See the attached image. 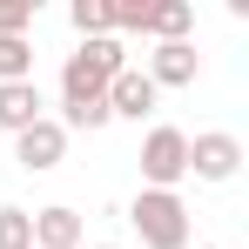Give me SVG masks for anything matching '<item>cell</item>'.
<instances>
[{"instance_id": "obj_14", "label": "cell", "mask_w": 249, "mask_h": 249, "mask_svg": "<svg viewBox=\"0 0 249 249\" xmlns=\"http://www.w3.org/2000/svg\"><path fill=\"white\" fill-rule=\"evenodd\" d=\"M34 27V0H0V34H27Z\"/></svg>"}, {"instance_id": "obj_10", "label": "cell", "mask_w": 249, "mask_h": 249, "mask_svg": "<svg viewBox=\"0 0 249 249\" xmlns=\"http://www.w3.org/2000/svg\"><path fill=\"white\" fill-rule=\"evenodd\" d=\"M189 27H196L189 0H148L142 7V34H155V41H189Z\"/></svg>"}, {"instance_id": "obj_11", "label": "cell", "mask_w": 249, "mask_h": 249, "mask_svg": "<svg viewBox=\"0 0 249 249\" xmlns=\"http://www.w3.org/2000/svg\"><path fill=\"white\" fill-rule=\"evenodd\" d=\"M7 81H34V41L27 34H0V88Z\"/></svg>"}, {"instance_id": "obj_6", "label": "cell", "mask_w": 249, "mask_h": 249, "mask_svg": "<svg viewBox=\"0 0 249 249\" xmlns=\"http://www.w3.org/2000/svg\"><path fill=\"white\" fill-rule=\"evenodd\" d=\"M155 88H196V74H202V54H196V41H155V54H148V68H142Z\"/></svg>"}, {"instance_id": "obj_3", "label": "cell", "mask_w": 249, "mask_h": 249, "mask_svg": "<svg viewBox=\"0 0 249 249\" xmlns=\"http://www.w3.org/2000/svg\"><path fill=\"white\" fill-rule=\"evenodd\" d=\"M135 162H142V189H175V182L189 175V135L155 122L142 135V155H135Z\"/></svg>"}, {"instance_id": "obj_15", "label": "cell", "mask_w": 249, "mask_h": 249, "mask_svg": "<svg viewBox=\"0 0 249 249\" xmlns=\"http://www.w3.org/2000/svg\"><path fill=\"white\" fill-rule=\"evenodd\" d=\"M94 249H115V243H94Z\"/></svg>"}, {"instance_id": "obj_4", "label": "cell", "mask_w": 249, "mask_h": 249, "mask_svg": "<svg viewBox=\"0 0 249 249\" xmlns=\"http://www.w3.org/2000/svg\"><path fill=\"white\" fill-rule=\"evenodd\" d=\"M236 168H243V142H236L229 128L189 135V175H196V182H236Z\"/></svg>"}, {"instance_id": "obj_13", "label": "cell", "mask_w": 249, "mask_h": 249, "mask_svg": "<svg viewBox=\"0 0 249 249\" xmlns=\"http://www.w3.org/2000/svg\"><path fill=\"white\" fill-rule=\"evenodd\" d=\"M0 249H34V209H0Z\"/></svg>"}, {"instance_id": "obj_7", "label": "cell", "mask_w": 249, "mask_h": 249, "mask_svg": "<svg viewBox=\"0 0 249 249\" xmlns=\"http://www.w3.org/2000/svg\"><path fill=\"white\" fill-rule=\"evenodd\" d=\"M155 101H162V88L148 81L142 68H122V74L108 81V115H122V122H148Z\"/></svg>"}, {"instance_id": "obj_5", "label": "cell", "mask_w": 249, "mask_h": 249, "mask_svg": "<svg viewBox=\"0 0 249 249\" xmlns=\"http://www.w3.org/2000/svg\"><path fill=\"white\" fill-rule=\"evenodd\" d=\"M14 162L27 168V175L61 168V162H68V128L54 122V115H41L34 128H20V135H14Z\"/></svg>"}, {"instance_id": "obj_1", "label": "cell", "mask_w": 249, "mask_h": 249, "mask_svg": "<svg viewBox=\"0 0 249 249\" xmlns=\"http://www.w3.org/2000/svg\"><path fill=\"white\" fill-rule=\"evenodd\" d=\"M128 68V47L115 34L101 41H81L68 61H61V108H81V101H108V81Z\"/></svg>"}, {"instance_id": "obj_12", "label": "cell", "mask_w": 249, "mask_h": 249, "mask_svg": "<svg viewBox=\"0 0 249 249\" xmlns=\"http://www.w3.org/2000/svg\"><path fill=\"white\" fill-rule=\"evenodd\" d=\"M68 20H74V34H81V41H101V34H115V14H108V0H74V7H68Z\"/></svg>"}, {"instance_id": "obj_2", "label": "cell", "mask_w": 249, "mask_h": 249, "mask_svg": "<svg viewBox=\"0 0 249 249\" xmlns=\"http://www.w3.org/2000/svg\"><path fill=\"white\" fill-rule=\"evenodd\" d=\"M128 222H135L142 249H189V202L175 189H142L128 202Z\"/></svg>"}, {"instance_id": "obj_16", "label": "cell", "mask_w": 249, "mask_h": 249, "mask_svg": "<svg viewBox=\"0 0 249 249\" xmlns=\"http://www.w3.org/2000/svg\"><path fill=\"white\" fill-rule=\"evenodd\" d=\"M202 249H215V243H202Z\"/></svg>"}, {"instance_id": "obj_9", "label": "cell", "mask_w": 249, "mask_h": 249, "mask_svg": "<svg viewBox=\"0 0 249 249\" xmlns=\"http://www.w3.org/2000/svg\"><path fill=\"white\" fill-rule=\"evenodd\" d=\"M81 215H74V209H34V249H81Z\"/></svg>"}, {"instance_id": "obj_8", "label": "cell", "mask_w": 249, "mask_h": 249, "mask_svg": "<svg viewBox=\"0 0 249 249\" xmlns=\"http://www.w3.org/2000/svg\"><path fill=\"white\" fill-rule=\"evenodd\" d=\"M41 115H47L41 81H7L0 88V135H20V128H34Z\"/></svg>"}]
</instances>
